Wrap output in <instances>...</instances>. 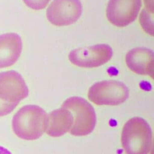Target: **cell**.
<instances>
[{
  "label": "cell",
  "mask_w": 154,
  "mask_h": 154,
  "mask_svg": "<svg viewBox=\"0 0 154 154\" xmlns=\"http://www.w3.org/2000/svg\"><path fill=\"white\" fill-rule=\"evenodd\" d=\"M48 118V114L41 107L34 105H25L13 116V132L21 139L37 140L46 131Z\"/></svg>",
  "instance_id": "cell-1"
},
{
  "label": "cell",
  "mask_w": 154,
  "mask_h": 154,
  "mask_svg": "<svg viewBox=\"0 0 154 154\" xmlns=\"http://www.w3.org/2000/svg\"><path fill=\"white\" fill-rule=\"evenodd\" d=\"M112 55L111 46L99 44L72 51L69 55L70 61L75 66L92 68L100 66L109 61Z\"/></svg>",
  "instance_id": "cell-5"
},
{
  "label": "cell",
  "mask_w": 154,
  "mask_h": 154,
  "mask_svg": "<svg viewBox=\"0 0 154 154\" xmlns=\"http://www.w3.org/2000/svg\"><path fill=\"white\" fill-rule=\"evenodd\" d=\"M22 48V40L17 34L0 35V69L13 65L19 59Z\"/></svg>",
  "instance_id": "cell-10"
},
{
  "label": "cell",
  "mask_w": 154,
  "mask_h": 154,
  "mask_svg": "<svg viewBox=\"0 0 154 154\" xmlns=\"http://www.w3.org/2000/svg\"><path fill=\"white\" fill-rule=\"evenodd\" d=\"M129 96L126 85L119 81H102L93 84L88 92V99L97 105H118Z\"/></svg>",
  "instance_id": "cell-4"
},
{
  "label": "cell",
  "mask_w": 154,
  "mask_h": 154,
  "mask_svg": "<svg viewBox=\"0 0 154 154\" xmlns=\"http://www.w3.org/2000/svg\"><path fill=\"white\" fill-rule=\"evenodd\" d=\"M50 1L51 0H23L27 7L35 10L45 8Z\"/></svg>",
  "instance_id": "cell-13"
},
{
  "label": "cell",
  "mask_w": 154,
  "mask_h": 154,
  "mask_svg": "<svg viewBox=\"0 0 154 154\" xmlns=\"http://www.w3.org/2000/svg\"><path fill=\"white\" fill-rule=\"evenodd\" d=\"M17 105V104L8 102L0 99V117L5 116L11 112Z\"/></svg>",
  "instance_id": "cell-14"
},
{
  "label": "cell",
  "mask_w": 154,
  "mask_h": 154,
  "mask_svg": "<svg viewBox=\"0 0 154 154\" xmlns=\"http://www.w3.org/2000/svg\"><path fill=\"white\" fill-rule=\"evenodd\" d=\"M141 7V0H109L106 14L109 22L117 27L134 22Z\"/></svg>",
  "instance_id": "cell-7"
},
{
  "label": "cell",
  "mask_w": 154,
  "mask_h": 154,
  "mask_svg": "<svg viewBox=\"0 0 154 154\" xmlns=\"http://www.w3.org/2000/svg\"><path fill=\"white\" fill-rule=\"evenodd\" d=\"M29 93L28 87L21 76L14 70L0 73V99L19 104Z\"/></svg>",
  "instance_id": "cell-8"
},
{
  "label": "cell",
  "mask_w": 154,
  "mask_h": 154,
  "mask_svg": "<svg viewBox=\"0 0 154 154\" xmlns=\"http://www.w3.org/2000/svg\"><path fill=\"white\" fill-rule=\"evenodd\" d=\"M152 141V130L144 119L134 117L124 125L121 142L126 154H148Z\"/></svg>",
  "instance_id": "cell-2"
},
{
  "label": "cell",
  "mask_w": 154,
  "mask_h": 154,
  "mask_svg": "<svg viewBox=\"0 0 154 154\" xmlns=\"http://www.w3.org/2000/svg\"><path fill=\"white\" fill-rule=\"evenodd\" d=\"M126 63L127 66L133 72L153 78L154 57L152 50L146 48H134L127 53Z\"/></svg>",
  "instance_id": "cell-9"
},
{
  "label": "cell",
  "mask_w": 154,
  "mask_h": 154,
  "mask_svg": "<svg viewBox=\"0 0 154 154\" xmlns=\"http://www.w3.org/2000/svg\"><path fill=\"white\" fill-rule=\"evenodd\" d=\"M73 123V116L70 111L61 107L48 115L46 132L51 137H60L70 131Z\"/></svg>",
  "instance_id": "cell-11"
},
{
  "label": "cell",
  "mask_w": 154,
  "mask_h": 154,
  "mask_svg": "<svg viewBox=\"0 0 154 154\" xmlns=\"http://www.w3.org/2000/svg\"><path fill=\"white\" fill-rule=\"evenodd\" d=\"M146 10H143L141 11L140 21L144 30H145L149 34L153 35V17L150 18V15Z\"/></svg>",
  "instance_id": "cell-12"
},
{
  "label": "cell",
  "mask_w": 154,
  "mask_h": 154,
  "mask_svg": "<svg viewBox=\"0 0 154 154\" xmlns=\"http://www.w3.org/2000/svg\"><path fill=\"white\" fill-rule=\"evenodd\" d=\"M82 11L80 0H54L46 10V16L54 25L67 26L76 22Z\"/></svg>",
  "instance_id": "cell-6"
},
{
  "label": "cell",
  "mask_w": 154,
  "mask_h": 154,
  "mask_svg": "<svg viewBox=\"0 0 154 154\" xmlns=\"http://www.w3.org/2000/svg\"><path fill=\"white\" fill-rule=\"evenodd\" d=\"M62 108L70 111L73 116V123L69 131L74 136H85L94 129L96 117L94 109L86 100L79 97H72L64 101Z\"/></svg>",
  "instance_id": "cell-3"
},
{
  "label": "cell",
  "mask_w": 154,
  "mask_h": 154,
  "mask_svg": "<svg viewBox=\"0 0 154 154\" xmlns=\"http://www.w3.org/2000/svg\"><path fill=\"white\" fill-rule=\"evenodd\" d=\"M0 154H12L7 149L0 146Z\"/></svg>",
  "instance_id": "cell-15"
}]
</instances>
